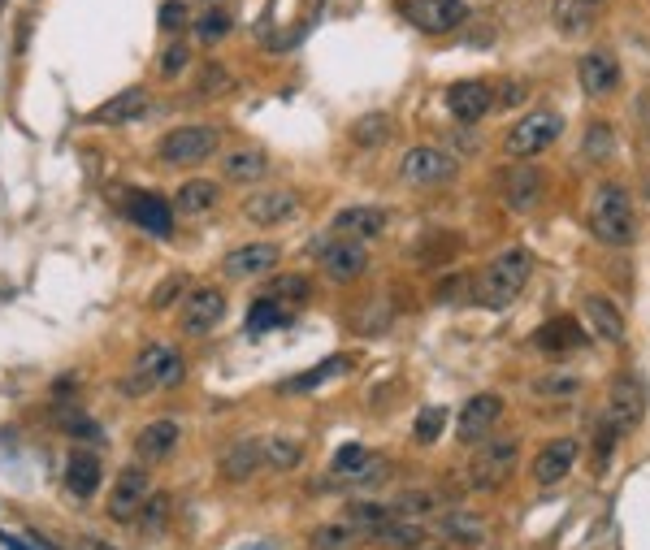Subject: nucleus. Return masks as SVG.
Masks as SVG:
<instances>
[{
  "label": "nucleus",
  "instance_id": "nucleus-38",
  "mask_svg": "<svg viewBox=\"0 0 650 550\" xmlns=\"http://www.w3.org/2000/svg\"><path fill=\"white\" fill-rule=\"evenodd\" d=\"M286 321H291V317H286V304H278V299H269V295H260L256 304L247 308V330H252V334L282 330Z\"/></svg>",
  "mask_w": 650,
  "mask_h": 550
},
{
  "label": "nucleus",
  "instance_id": "nucleus-41",
  "mask_svg": "<svg viewBox=\"0 0 650 550\" xmlns=\"http://www.w3.org/2000/svg\"><path fill=\"white\" fill-rule=\"evenodd\" d=\"M230 87H234V78H230V70L221 61H208L200 70V78H195V96L200 100H217V96H226Z\"/></svg>",
  "mask_w": 650,
  "mask_h": 550
},
{
  "label": "nucleus",
  "instance_id": "nucleus-5",
  "mask_svg": "<svg viewBox=\"0 0 650 550\" xmlns=\"http://www.w3.org/2000/svg\"><path fill=\"white\" fill-rule=\"evenodd\" d=\"M516 460H520V438L516 434L477 442L473 460H468V481H473V490H499L503 481L516 473Z\"/></svg>",
  "mask_w": 650,
  "mask_h": 550
},
{
  "label": "nucleus",
  "instance_id": "nucleus-1",
  "mask_svg": "<svg viewBox=\"0 0 650 550\" xmlns=\"http://www.w3.org/2000/svg\"><path fill=\"white\" fill-rule=\"evenodd\" d=\"M529 273H533V256L525 252V247H507V252H499L473 278V304L490 308V312H503L507 304H516L520 299Z\"/></svg>",
  "mask_w": 650,
  "mask_h": 550
},
{
  "label": "nucleus",
  "instance_id": "nucleus-48",
  "mask_svg": "<svg viewBox=\"0 0 650 550\" xmlns=\"http://www.w3.org/2000/svg\"><path fill=\"white\" fill-rule=\"evenodd\" d=\"M581 390V377H572V373H546L533 382V395H555V399H568V395H577Z\"/></svg>",
  "mask_w": 650,
  "mask_h": 550
},
{
  "label": "nucleus",
  "instance_id": "nucleus-28",
  "mask_svg": "<svg viewBox=\"0 0 650 550\" xmlns=\"http://www.w3.org/2000/svg\"><path fill=\"white\" fill-rule=\"evenodd\" d=\"M438 533L451 546H477V542H486V520H481L477 512H460V507H451V512L438 516Z\"/></svg>",
  "mask_w": 650,
  "mask_h": 550
},
{
  "label": "nucleus",
  "instance_id": "nucleus-13",
  "mask_svg": "<svg viewBox=\"0 0 650 550\" xmlns=\"http://www.w3.org/2000/svg\"><path fill=\"white\" fill-rule=\"evenodd\" d=\"M308 252H317L321 260V273L330 282H356L364 269H369V252H364V243H347V239H317L308 247Z\"/></svg>",
  "mask_w": 650,
  "mask_h": 550
},
{
  "label": "nucleus",
  "instance_id": "nucleus-54",
  "mask_svg": "<svg viewBox=\"0 0 650 550\" xmlns=\"http://www.w3.org/2000/svg\"><path fill=\"white\" fill-rule=\"evenodd\" d=\"M74 390H78L74 377H61V382H57V395H74Z\"/></svg>",
  "mask_w": 650,
  "mask_h": 550
},
{
  "label": "nucleus",
  "instance_id": "nucleus-51",
  "mask_svg": "<svg viewBox=\"0 0 650 550\" xmlns=\"http://www.w3.org/2000/svg\"><path fill=\"white\" fill-rule=\"evenodd\" d=\"M61 429H65L70 438H91V442L104 438V429H100L96 421H87L83 412H65V416H61Z\"/></svg>",
  "mask_w": 650,
  "mask_h": 550
},
{
  "label": "nucleus",
  "instance_id": "nucleus-12",
  "mask_svg": "<svg viewBox=\"0 0 650 550\" xmlns=\"http://www.w3.org/2000/svg\"><path fill=\"white\" fill-rule=\"evenodd\" d=\"M503 421V399L494 395V390H481L460 408L455 416V438L464 442V447H477V442H486L494 434V425Z\"/></svg>",
  "mask_w": 650,
  "mask_h": 550
},
{
  "label": "nucleus",
  "instance_id": "nucleus-20",
  "mask_svg": "<svg viewBox=\"0 0 650 550\" xmlns=\"http://www.w3.org/2000/svg\"><path fill=\"white\" fill-rule=\"evenodd\" d=\"M577 83L585 96H594V100H603L611 96V91L620 87V61L611 57L607 48H590L585 57L577 61Z\"/></svg>",
  "mask_w": 650,
  "mask_h": 550
},
{
  "label": "nucleus",
  "instance_id": "nucleus-25",
  "mask_svg": "<svg viewBox=\"0 0 650 550\" xmlns=\"http://www.w3.org/2000/svg\"><path fill=\"white\" fill-rule=\"evenodd\" d=\"M148 87H126L117 91L113 100H104L96 113H91V122L96 126H126V122H139L143 113H148Z\"/></svg>",
  "mask_w": 650,
  "mask_h": 550
},
{
  "label": "nucleus",
  "instance_id": "nucleus-24",
  "mask_svg": "<svg viewBox=\"0 0 650 550\" xmlns=\"http://www.w3.org/2000/svg\"><path fill=\"white\" fill-rule=\"evenodd\" d=\"M529 347L542 351V356H568V351L585 347V330L572 317H559V321H546L542 330H533Z\"/></svg>",
  "mask_w": 650,
  "mask_h": 550
},
{
  "label": "nucleus",
  "instance_id": "nucleus-42",
  "mask_svg": "<svg viewBox=\"0 0 650 550\" xmlns=\"http://www.w3.org/2000/svg\"><path fill=\"white\" fill-rule=\"evenodd\" d=\"M308 295H312L308 273H282V278H273V286H269V299H278V304H304Z\"/></svg>",
  "mask_w": 650,
  "mask_h": 550
},
{
  "label": "nucleus",
  "instance_id": "nucleus-2",
  "mask_svg": "<svg viewBox=\"0 0 650 550\" xmlns=\"http://www.w3.org/2000/svg\"><path fill=\"white\" fill-rule=\"evenodd\" d=\"M590 234L603 247H629L637 234L633 200L620 182H598L590 195Z\"/></svg>",
  "mask_w": 650,
  "mask_h": 550
},
{
  "label": "nucleus",
  "instance_id": "nucleus-45",
  "mask_svg": "<svg viewBox=\"0 0 650 550\" xmlns=\"http://www.w3.org/2000/svg\"><path fill=\"white\" fill-rule=\"evenodd\" d=\"M187 65H191V48L182 44V39H174V44H165L161 61H156V78H165V83H174V78L187 74Z\"/></svg>",
  "mask_w": 650,
  "mask_h": 550
},
{
  "label": "nucleus",
  "instance_id": "nucleus-15",
  "mask_svg": "<svg viewBox=\"0 0 650 550\" xmlns=\"http://www.w3.org/2000/svg\"><path fill=\"white\" fill-rule=\"evenodd\" d=\"M399 9H403V18L425 35H447L468 18L464 0H399Z\"/></svg>",
  "mask_w": 650,
  "mask_h": 550
},
{
  "label": "nucleus",
  "instance_id": "nucleus-50",
  "mask_svg": "<svg viewBox=\"0 0 650 550\" xmlns=\"http://www.w3.org/2000/svg\"><path fill=\"white\" fill-rule=\"evenodd\" d=\"M442 425H447V412H442V408H425L421 416H416V425H412V438L416 442H434L442 434Z\"/></svg>",
  "mask_w": 650,
  "mask_h": 550
},
{
  "label": "nucleus",
  "instance_id": "nucleus-10",
  "mask_svg": "<svg viewBox=\"0 0 650 550\" xmlns=\"http://www.w3.org/2000/svg\"><path fill=\"white\" fill-rule=\"evenodd\" d=\"M299 208H304L299 191L265 187V191H256V195H247L243 200V217L252 221V226H260V230H278V226H286V221L299 217Z\"/></svg>",
  "mask_w": 650,
  "mask_h": 550
},
{
  "label": "nucleus",
  "instance_id": "nucleus-35",
  "mask_svg": "<svg viewBox=\"0 0 650 550\" xmlns=\"http://www.w3.org/2000/svg\"><path fill=\"white\" fill-rule=\"evenodd\" d=\"M390 135H395V117L390 113H364L347 130V139L356 148H382V143H390Z\"/></svg>",
  "mask_w": 650,
  "mask_h": 550
},
{
  "label": "nucleus",
  "instance_id": "nucleus-57",
  "mask_svg": "<svg viewBox=\"0 0 650 550\" xmlns=\"http://www.w3.org/2000/svg\"><path fill=\"white\" fill-rule=\"evenodd\" d=\"M221 5V0H204V9H217Z\"/></svg>",
  "mask_w": 650,
  "mask_h": 550
},
{
  "label": "nucleus",
  "instance_id": "nucleus-7",
  "mask_svg": "<svg viewBox=\"0 0 650 550\" xmlns=\"http://www.w3.org/2000/svg\"><path fill=\"white\" fill-rule=\"evenodd\" d=\"M646 382L637 373H616L611 377V386H607V408H603V421L616 429V434H633L637 425H642V416H646Z\"/></svg>",
  "mask_w": 650,
  "mask_h": 550
},
{
  "label": "nucleus",
  "instance_id": "nucleus-6",
  "mask_svg": "<svg viewBox=\"0 0 650 550\" xmlns=\"http://www.w3.org/2000/svg\"><path fill=\"white\" fill-rule=\"evenodd\" d=\"M559 135H564V117L555 109H533L503 135V148L516 161H529V156H542L546 148H555Z\"/></svg>",
  "mask_w": 650,
  "mask_h": 550
},
{
  "label": "nucleus",
  "instance_id": "nucleus-26",
  "mask_svg": "<svg viewBox=\"0 0 650 550\" xmlns=\"http://www.w3.org/2000/svg\"><path fill=\"white\" fill-rule=\"evenodd\" d=\"M581 312H585V325H590L594 338H603V343H611V347L624 343V312L611 304L607 295H585Z\"/></svg>",
  "mask_w": 650,
  "mask_h": 550
},
{
  "label": "nucleus",
  "instance_id": "nucleus-58",
  "mask_svg": "<svg viewBox=\"0 0 650 550\" xmlns=\"http://www.w3.org/2000/svg\"><path fill=\"white\" fill-rule=\"evenodd\" d=\"M5 5H9V0H0V9H5Z\"/></svg>",
  "mask_w": 650,
  "mask_h": 550
},
{
  "label": "nucleus",
  "instance_id": "nucleus-47",
  "mask_svg": "<svg viewBox=\"0 0 650 550\" xmlns=\"http://www.w3.org/2000/svg\"><path fill=\"white\" fill-rule=\"evenodd\" d=\"M156 26H161V35H182L191 26V9L187 0H165L161 13H156Z\"/></svg>",
  "mask_w": 650,
  "mask_h": 550
},
{
  "label": "nucleus",
  "instance_id": "nucleus-55",
  "mask_svg": "<svg viewBox=\"0 0 650 550\" xmlns=\"http://www.w3.org/2000/svg\"><path fill=\"white\" fill-rule=\"evenodd\" d=\"M0 546H9V550H31V546H22L18 538H9V533H0Z\"/></svg>",
  "mask_w": 650,
  "mask_h": 550
},
{
  "label": "nucleus",
  "instance_id": "nucleus-53",
  "mask_svg": "<svg viewBox=\"0 0 650 550\" xmlns=\"http://www.w3.org/2000/svg\"><path fill=\"white\" fill-rule=\"evenodd\" d=\"M525 100V83H503V87H494V109H512V104Z\"/></svg>",
  "mask_w": 650,
  "mask_h": 550
},
{
  "label": "nucleus",
  "instance_id": "nucleus-44",
  "mask_svg": "<svg viewBox=\"0 0 650 550\" xmlns=\"http://www.w3.org/2000/svg\"><path fill=\"white\" fill-rule=\"evenodd\" d=\"M165 520H169V494H148L143 499V507H139V516H135V525H139V533H161L165 529Z\"/></svg>",
  "mask_w": 650,
  "mask_h": 550
},
{
  "label": "nucleus",
  "instance_id": "nucleus-8",
  "mask_svg": "<svg viewBox=\"0 0 650 550\" xmlns=\"http://www.w3.org/2000/svg\"><path fill=\"white\" fill-rule=\"evenodd\" d=\"M221 321H226V291H221V286H191L178 308V330L191 338H204V334H213Z\"/></svg>",
  "mask_w": 650,
  "mask_h": 550
},
{
  "label": "nucleus",
  "instance_id": "nucleus-43",
  "mask_svg": "<svg viewBox=\"0 0 650 550\" xmlns=\"http://www.w3.org/2000/svg\"><path fill=\"white\" fill-rule=\"evenodd\" d=\"M390 507H395V512H399V516H412V520H425L429 512H438V507H442V499H438V494H434V490H403V494H399V499H395V503H390Z\"/></svg>",
  "mask_w": 650,
  "mask_h": 550
},
{
  "label": "nucleus",
  "instance_id": "nucleus-34",
  "mask_svg": "<svg viewBox=\"0 0 650 550\" xmlns=\"http://www.w3.org/2000/svg\"><path fill=\"white\" fill-rule=\"evenodd\" d=\"M343 373H347V356H330V360H321L317 369L286 377L278 390H282V395H308V390H321L325 382H334V377H343Z\"/></svg>",
  "mask_w": 650,
  "mask_h": 550
},
{
  "label": "nucleus",
  "instance_id": "nucleus-17",
  "mask_svg": "<svg viewBox=\"0 0 650 550\" xmlns=\"http://www.w3.org/2000/svg\"><path fill=\"white\" fill-rule=\"evenodd\" d=\"M442 100H447V113L455 117V122L477 126L481 117L494 109V87L481 83V78H460V83L447 87V96H442Z\"/></svg>",
  "mask_w": 650,
  "mask_h": 550
},
{
  "label": "nucleus",
  "instance_id": "nucleus-46",
  "mask_svg": "<svg viewBox=\"0 0 650 550\" xmlns=\"http://www.w3.org/2000/svg\"><path fill=\"white\" fill-rule=\"evenodd\" d=\"M434 299L438 304H473V278L468 273H451V278L438 282Z\"/></svg>",
  "mask_w": 650,
  "mask_h": 550
},
{
  "label": "nucleus",
  "instance_id": "nucleus-21",
  "mask_svg": "<svg viewBox=\"0 0 650 550\" xmlns=\"http://www.w3.org/2000/svg\"><path fill=\"white\" fill-rule=\"evenodd\" d=\"M126 217L135 221L139 230L156 234V239H169V234H174V204H169L165 195H156V191H135L130 195Z\"/></svg>",
  "mask_w": 650,
  "mask_h": 550
},
{
  "label": "nucleus",
  "instance_id": "nucleus-56",
  "mask_svg": "<svg viewBox=\"0 0 650 550\" xmlns=\"http://www.w3.org/2000/svg\"><path fill=\"white\" fill-rule=\"evenodd\" d=\"M87 550H113V546H100V542H87Z\"/></svg>",
  "mask_w": 650,
  "mask_h": 550
},
{
  "label": "nucleus",
  "instance_id": "nucleus-16",
  "mask_svg": "<svg viewBox=\"0 0 650 550\" xmlns=\"http://www.w3.org/2000/svg\"><path fill=\"white\" fill-rule=\"evenodd\" d=\"M386 226H390L386 208H373V204H347L330 221L334 239H347V243H373L386 234Z\"/></svg>",
  "mask_w": 650,
  "mask_h": 550
},
{
  "label": "nucleus",
  "instance_id": "nucleus-4",
  "mask_svg": "<svg viewBox=\"0 0 650 550\" xmlns=\"http://www.w3.org/2000/svg\"><path fill=\"white\" fill-rule=\"evenodd\" d=\"M217 148H221V130L204 126V122L174 126V130H165V135L156 139V156H161V165H174V169L204 165Z\"/></svg>",
  "mask_w": 650,
  "mask_h": 550
},
{
  "label": "nucleus",
  "instance_id": "nucleus-32",
  "mask_svg": "<svg viewBox=\"0 0 650 550\" xmlns=\"http://www.w3.org/2000/svg\"><path fill=\"white\" fill-rule=\"evenodd\" d=\"M551 22L564 39H577V35H590L594 26V5L590 0H551Z\"/></svg>",
  "mask_w": 650,
  "mask_h": 550
},
{
  "label": "nucleus",
  "instance_id": "nucleus-3",
  "mask_svg": "<svg viewBox=\"0 0 650 550\" xmlns=\"http://www.w3.org/2000/svg\"><path fill=\"white\" fill-rule=\"evenodd\" d=\"M182 377H187V360L178 356V347L152 343V347L139 351L135 369L122 377L117 390L135 399V395H152V390H174V386H182Z\"/></svg>",
  "mask_w": 650,
  "mask_h": 550
},
{
  "label": "nucleus",
  "instance_id": "nucleus-30",
  "mask_svg": "<svg viewBox=\"0 0 650 550\" xmlns=\"http://www.w3.org/2000/svg\"><path fill=\"white\" fill-rule=\"evenodd\" d=\"M256 468H260V442L256 438L230 442V447L221 451V477H226L230 486H243V481L252 477Z\"/></svg>",
  "mask_w": 650,
  "mask_h": 550
},
{
  "label": "nucleus",
  "instance_id": "nucleus-36",
  "mask_svg": "<svg viewBox=\"0 0 650 550\" xmlns=\"http://www.w3.org/2000/svg\"><path fill=\"white\" fill-rule=\"evenodd\" d=\"M260 464H269L273 473H291V468L304 464V442L299 438H265L260 442Z\"/></svg>",
  "mask_w": 650,
  "mask_h": 550
},
{
  "label": "nucleus",
  "instance_id": "nucleus-40",
  "mask_svg": "<svg viewBox=\"0 0 650 550\" xmlns=\"http://www.w3.org/2000/svg\"><path fill=\"white\" fill-rule=\"evenodd\" d=\"M369 447H360V442H343V447L334 451V460H330V477H347V486H351V477L360 473L364 464H369Z\"/></svg>",
  "mask_w": 650,
  "mask_h": 550
},
{
  "label": "nucleus",
  "instance_id": "nucleus-11",
  "mask_svg": "<svg viewBox=\"0 0 650 550\" xmlns=\"http://www.w3.org/2000/svg\"><path fill=\"white\" fill-rule=\"evenodd\" d=\"M148 494H152L148 468H143V464H126L122 473H117V481H113L104 512H109V520H117V525H135V516H139V507H143Z\"/></svg>",
  "mask_w": 650,
  "mask_h": 550
},
{
  "label": "nucleus",
  "instance_id": "nucleus-49",
  "mask_svg": "<svg viewBox=\"0 0 650 550\" xmlns=\"http://www.w3.org/2000/svg\"><path fill=\"white\" fill-rule=\"evenodd\" d=\"M611 152H616L611 126H607V122H594L590 130H585V156H590V161H607Z\"/></svg>",
  "mask_w": 650,
  "mask_h": 550
},
{
  "label": "nucleus",
  "instance_id": "nucleus-37",
  "mask_svg": "<svg viewBox=\"0 0 650 550\" xmlns=\"http://www.w3.org/2000/svg\"><path fill=\"white\" fill-rule=\"evenodd\" d=\"M395 516V507H386V503H373V499H360V503H347V520L360 529V538L369 542L377 529L386 525V520Z\"/></svg>",
  "mask_w": 650,
  "mask_h": 550
},
{
  "label": "nucleus",
  "instance_id": "nucleus-9",
  "mask_svg": "<svg viewBox=\"0 0 650 550\" xmlns=\"http://www.w3.org/2000/svg\"><path fill=\"white\" fill-rule=\"evenodd\" d=\"M455 174H460V161L442 148H429V143L408 148L399 161V178L408 182V187H442V182H451Z\"/></svg>",
  "mask_w": 650,
  "mask_h": 550
},
{
  "label": "nucleus",
  "instance_id": "nucleus-22",
  "mask_svg": "<svg viewBox=\"0 0 650 550\" xmlns=\"http://www.w3.org/2000/svg\"><path fill=\"white\" fill-rule=\"evenodd\" d=\"M178 442H182V425L169 421V416H156L135 434V455L139 464H165L178 451Z\"/></svg>",
  "mask_w": 650,
  "mask_h": 550
},
{
  "label": "nucleus",
  "instance_id": "nucleus-23",
  "mask_svg": "<svg viewBox=\"0 0 650 550\" xmlns=\"http://www.w3.org/2000/svg\"><path fill=\"white\" fill-rule=\"evenodd\" d=\"M577 438H555V442H546V447L533 455V481L538 486H559L568 473H572V464H577Z\"/></svg>",
  "mask_w": 650,
  "mask_h": 550
},
{
  "label": "nucleus",
  "instance_id": "nucleus-19",
  "mask_svg": "<svg viewBox=\"0 0 650 550\" xmlns=\"http://www.w3.org/2000/svg\"><path fill=\"white\" fill-rule=\"evenodd\" d=\"M269 152L260 148V143H239V148H230L221 156V178L234 182V187H252V182H265L269 178Z\"/></svg>",
  "mask_w": 650,
  "mask_h": 550
},
{
  "label": "nucleus",
  "instance_id": "nucleus-39",
  "mask_svg": "<svg viewBox=\"0 0 650 550\" xmlns=\"http://www.w3.org/2000/svg\"><path fill=\"white\" fill-rule=\"evenodd\" d=\"M230 13H226V5H217V9H204L200 18L191 22V31H195V39H200V44H221V39L230 35Z\"/></svg>",
  "mask_w": 650,
  "mask_h": 550
},
{
  "label": "nucleus",
  "instance_id": "nucleus-14",
  "mask_svg": "<svg viewBox=\"0 0 650 550\" xmlns=\"http://www.w3.org/2000/svg\"><path fill=\"white\" fill-rule=\"evenodd\" d=\"M278 260H282L278 243H239L221 256V273H226L230 282H256L278 269Z\"/></svg>",
  "mask_w": 650,
  "mask_h": 550
},
{
  "label": "nucleus",
  "instance_id": "nucleus-33",
  "mask_svg": "<svg viewBox=\"0 0 650 550\" xmlns=\"http://www.w3.org/2000/svg\"><path fill=\"white\" fill-rule=\"evenodd\" d=\"M364 538H360V529L351 525L347 516H338V520H325V525H317L308 533V550H356Z\"/></svg>",
  "mask_w": 650,
  "mask_h": 550
},
{
  "label": "nucleus",
  "instance_id": "nucleus-18",
  "mask_svg": "<svg viewBox=\"0 0 650 550\" xmlns=\"http://www.w3.org/2000/svg\"><path fill=\"white\" fill-rule=\"evenodd\" d=\"M499 191H503V204L512 208V213H533V208L542 204V169L533 165H507L499 174Z\"/></svg>",
  "mask_w": 650,
  "mask_h": 550
},
{
  "label": "nucleus",
  "instance_id": "nucleus-52",
  "mask_svg": "<svg viewBox=\"0 0 650 550\" xmlns=\"http://www.w3.org/2000/svg\"><path fill=\"white\" fill-rule=\"evenodd\" d=\"M178 295H187V278H182V273H174V278H165L161 286H156V291H152V308H156V312H165Z\"/></svg>",
  "mask_w": 650,
  "mask_h": 550
},
{
  "label": "nucleus",
  "instance_id": "nucleus-59",
  "mask_svg": "<svg viewBox=\"0 0 650 550\" xmlns=\"http://www.w3.org/2000/svg\"><path fill=\"white\" fill-rule=\"evenodd\" d=\"M590 5H603V0H590Z\"/></svg>",
  "mask_w": 650,
  "mask_h": 550
},
{
  "label": "nucleus",
  "instance_id": "nucleus-27",
  "mask_svg": "<svg viewBox=\"0 0 650 550\" xmlns=\"http://www.w3.org/2000/svg\"><path fill=\"white\" fill-rule=\"evenodd\" d=\"M100 455L96 451H70V460H65V473H61V481H65V490L74 494V499H91L96 494V486H100Z\"/></svg>",
  "mask_w": 650,
  "mask_h": 550
},
{
  "label": "nucleus",
  "instance_id": "nucleus-29",
  "mask_svg": "<svg viewBox=\"0 0 650 550\" xmlns=\"http://www.w3.org/2000/svg\"><path fill=\"white\" fill-rule=\"evenodd\" d=\"M369 542H377V546H386V550H421L425 546V525L421 520H412V516H390L382 529L373 533Z\"/></svg>",
  "mask_w": 650,
  "mask_h": 550
},
{
  "label": "nucleus",
  "instance_id": "nucleus-31",
  "mask_svg": "<svg viewBox=\"0 0 650 550\" xmlns=\"http://www.w3.org/2000/svg\"><path fill=\"white\" fill-rule=\"evenodd\" d=\"M217 204H221V187L217 182H208V178H187L178 187V195H174V208L178 213H187V217H204V213H213Z\"/></svg>",
  "mask_w": 650,
  "mask_h": 550
}]
</instances>
